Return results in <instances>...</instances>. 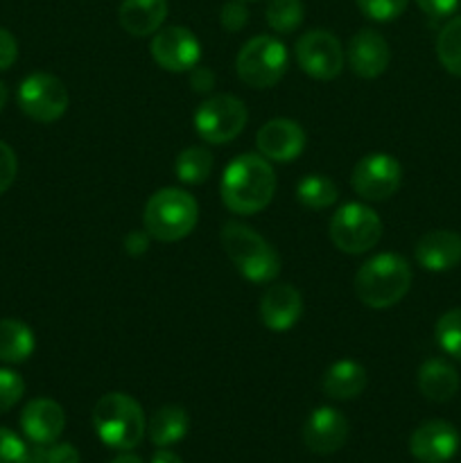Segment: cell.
Instances as JSON below:
<instances>
[{
    "instance_id": "obj_1",
    "label": "cell",
    "mask_w": 461,
    "mask_h": 463,
    "mask_svg": "<svg viewBox=\"0 0 461 463\" xmlns=\"http://www.w3.org/2000/svg\"><path fill=\"white\" fill-rule=\"evenodd\" d=\"M221 202L238 215H256L265 211L276 193V175L271 163L260 154H240L226 165L220 184Z\"/></svg>"
},
{
    "instance_id": "obj_2",
    "label": "cell",
    "mask_w": 461,
    "mask_h": 463,
    "mask_svg": "<svg viewBox=\"0 0 461 463\" xmlns=\"http://www.w3.org/2000/svg\"><path fill=\"white\" fill-rule=\"evenodd\" d=\"M411 288V267L398 253H378L355 274V294L371 310H384L407 297Z\"/></svg>"
},
{
    "instance_id": "obj_3",
    "label": "cell",
    "mask_w": 461,
    "mask_h": 463,
    "mask_svg": "<svg viewBox=\"0 0 461 463\" xmlns=\"http://www.w3.org/2000/svg\"><path fill=\"white\" fill-rule=\"evenodd\" d=\"M221 247L240 276L256 285L271 283L280 274V256L260 233L240 222H226Z\"/></svg>"
},
{
    "instance_id": "obj_4",
    "label": "cell",
    "mask_w": 461,
    "mask_h": 463,
    "mask_svg": "<svg viewBox=\"0 0 461 463\" xmlns=\"http://www.w3.org/2000/svg\"><path fill=\"white\" fill-rule=\"evenodd\" d=\"M93 428L113 450H134L145 437L147 420L138 401L127 393H107L93 407Z\"/></svg>"
},
{
    "instance_id": "obj_5",
    "label": "cell",
    "mask_w": 461,
    "mask_h": 463,
    "mask_svg": "<svg viewBox=\"0 0 461 463\" xmlns=\"http://www.w3.org/2000/svg\"><path fill=\"white\" fill-rule=\"evenodd\" d=\"M199 220V206L190 193L181 188L156 190L145 203V231L158 242H179L188 238Z\"/></svg>"
},
{
    "instance_id": "obj_6",
    "label": "cell",
    "mask_w": 461,
    "mask_h": 463,
    "mask_svg": "<svg viewBox=\"0 0 461 463\" xmlns=\"http://www.w3.org/2000/svg\"><path fill=\"white\" fill-rule=\"evenodd\" d=\"M287 48L276 36H253L235 59V71L240 80L251 89H271L287 72Z\"/></svg>"
},
{
    "instance_id": "obj_7",
    "label": "cell",
    "mask_w": 461,
    "mask_h": 463,
    "mask_svg": "<svg viewBox=\"0 0 461 463\" xmlns=\"http://www.w3.org/2000/svg\"><path fill=\"white\" fill-rule=\"evenodd\" d=\"M382 238V220L364 203H343L330 220V240L343 253H366Z\"/></svg>"
},
{
    "instance_id": "obj_8",
    "label": "cell",
    "mask_w": 461,
    "mask_h": 463,
    "mask_svg": "<svg viewBox=\"0 0 461 463\" xmlns=\"http://www.w3.org/2000/svg\"><path fill=\"white\" fill-rule=\"evenodd\" d=\"M249 111L235 95H212L199 104L194 113V129L199 138L211 145H224L238 138L247 127Z\"/></svg>"
},
{
    "instance_id": "obj_9",
    "label": "cell",
    "mask_w": 461,
    "mask_h": 463,
    "mask_svg": "<svg viewBox=\"0 0 461 463\" xmlns=\"http://www.w3.org/2000/svg\"><path fill=\"white\" fill-rule=\"evenodd\" d=\"M71 95L66 84L50 72H32L18 86V107L36 122L59 120L68 111Z\"/></svg>"
},
{
    "instance_id": "obj_10",
    "label": "cell",
    "mask_w": 461,
    "mask_h": 463,
    "mask_svg": "<svg viewBox=\"0 0 461 463\" xmlns=\"http://www.w3.org/2000/svg\"><path fill=\"white\" fill-rule=\"evenodd\" d=\"M402 167L391 154L373 152L366 154L353 167L351 185L366 202H384L393 197L400 188Z\"/></svg>"
},
{
    "instance_id": "obj_11",
    "label": "cell",
    "mask_w": 461,
    "mask_h": 463,
    "mask_svg": "<svg viewBox=\"0 0 461 463\" xmlns=\"http://www.w3.org/2000/svg\"><path fill=\"white\" fill-rule=\"evenodd\" d=\"M296 61L312 80H334L343 68L342 41L328 30L306 32L296 41Z\"/></svg>"
},
{
    "instance_id": "obj_12",
    "label": "cell",
    "mask_w": 461,
    "mask_h": 463,
    "mask_svg": "<svg viewBox=\"0 0 461 463\" xmlns=\"http://www.w3.org/2000/svg\"><path fill=\"white\" fill-rule=\"evenodd\" d=\"M152 59L167 72H190L199 66L202 43L197 36L183 25L161 27L149 43Z\"/></svg>"
},
{
    "instance_id": "obj_13",
    "label": "cell",
    "mask_w": 461,
    "mask_h": 463,
    "mask_svg": "<svg viewBox=\"0 0 461 463\" xmlns=\"http://www.w3.org/2000/svg\"><path fill=\"white\" fill-rule=\"evenodd\" d=\"M256 147L267 161L292 163L306 149V131L296 120L274 118L258 129Z\"/></svg>"
},
{
    "instance_id": "obj_14",
    "label": "cell",
    "mask_w": 461,
    "mask_h": 463,
    "mask_svg": "<svg viewBox=\"0 0 461 463\" xmlns=\"http://www.w3.org/2000/svg\"><path fill=\"white\" fill-rule=\"evenodd\" d=\"M303 443L315 455H333L348 439V420L333 407H319L303 423Z\"/></svg>"
},
{
    "instance_id": "obj_15",
    "label": "cell",
    "mask_w": 461,
    "mask_h": 463,
    "mask_svg": "<svg viewBox=\"0 0 461 463\" xmlns=\"http://www.w3.org/2000/svg\"><path fill=\"white\" fill-rule=\"evenodd\" d=\"M459 450V432L447 420H428L409 437V452L420 463H446Z\"/></svg>"
},
{
    "instance_id": "obj_16",
    "label": "cell",
    "mask_w": 461,
    "mask_h": 463,
    "mask_svg": "<svg viewBox=\"0 0 461 463\" xmlns=\"http://www.w3.org/2000/svg\"><path fill=\"white\" fill-rule=\"evenodd\" d=\"M348 66L362 80H375L382 75L391 61V50H389L387 39L375 30H360L353 34L348 43Z\"/></svg>"
},
{
    "instance_id": "obj_17",
    "label": "cell",
    "mask_w": 461,
    "mask_h": 463,
    "mask_svg": "<svg viewBox=\"0 0 461 463\" xmlns=\"http://www.w3.org/2000/svg\"><path fill=\"white\" fill-rule=\"evenodd\" d=\"M21 428L34 446H50L61 437L66 428V411L57 401L34 398L21 414Z\"/></svg>"
},
{
    "instance_id": "obj_18",
    "label": "cell",
    "mask_w": 461,
    "mask_h": 463,
    "mask_svg": "<svg viewBox=\"0 0 461 463\" xmlns=\"http://www.w3.org/2000/svg\"><path fill=\"white\" fill-rule=\"evenodd\" d=\"M303 315V297L294 285H271L260 298V319L265 328L285 333L298 324Z\"/></svg>"
},
{
    "instance_id": "obj_19",
    "label": "cell",
    "mask_w": 461,
    "mask_h": 463,
    "mask_svg": "<svg viewBox=\"0 0 461 463\" xmlns=\"http://www.w3.org/2000/svg\"><path fill=\"white\" fill-rule=\"evenodd\" d=\"M414 256L423 269L434 274L455 269L461 262V235L447 229L429 231L416 242Z\"/></svg>"
},
{
    "instance_id": "obj_20",
    "label": "cell",
    "mask_w": 461,
    "mask_h": 463,
    "mask_svg": "<svg viewBox=\"0 0 461 463\" xmlns=\"http://www.w3.org/2000/svg\"><path fill=\"white\" fill-rule=\"evenodd\" d=\"M167 18V0H122L118 21L131 36L156 34Z\"/></svg>"
},
{
    "instance_id": "obj_21",
    "label": "cell",
    "mask_w": 461,
    "mask_h": 463,
    "mask_svg": "<svg viewBox=\"0 0 461 463\" xmlns=\"http://www.w3.org/2000/svg\"><path fill=\"white\" fill-rule=\"evenodd\" d=\"M459 373L450 362L441 357H429L419 369V389L428 401L447 402L459 392Z\"/></svg>"
},
{
    "instance_id": "obj_22",
    "label": "cell",
    "mask_w": 461,
    "mask_h": 463,
    "mask_svg": "<svg viewBox=\"0 0 461 463\" xmlns=\"http://www.w3.org/2000/svg\"><path fill=\"white\" fill-rule=\"evenodd\" d=\"M321 389L333 401H351L366 389V369L353 360H339L321 380Z\"/></svg>"
},
{
    "instance_id": "obj_23",
    "label": "cell",
    "mask_w": 461,
    "mask_h": 463,
    "mask_svg": "<svg viewBox=\"0 0 461 463\" xmlns=\"http://www.w3.org/2000/svg\"><path fill=\"white\" fill-rule=\"evenodd\" d=\"M190 430V416L179 405H163L152 414L147 423L149 439L154 446L170 448L174 443L183 441Z\"/></svg>"
},
{
    "instance_id": "obj_24",
    "label": "cell",
    "mask_w": 461,
    "mask_h": 463,
    "mask_svg": "<svg viewBox=\"0 0 461 463\" xmlns=\"http://www.w3.org/2000/svg\"><path fill=\"white\" fill-rule=\"evenodd\" d=\"M34 333L18 319H0V360L21 364L34 353Z\"/></svg>"
},
{
    "instance_id": "obj_25",
    "label": "cell",
    "mask_w": 461,
    "mask_h": 463,
    "mask_svg": "<svg viewBox=\"0 0 461 463\" xmlns=\"http://www.w3.org/2000/svg\"><path fill=\"white\" fill-rule=\"evenodd\" d=\"M296 199L301 206L310 208V211H325V208L337 203L339 188L334 185L333 179H328V176L307 175L306 179L298 181Z\"/></svg>"
},
{
    "instance_id": "obj_26",
    "label": "cell",
    "mask_w": 461,
    "mask_h": 463,
    "mask_svg": "<svg viewBox=\"0 0 461 463\" xmlns=\"http://www.w3.org/2000/svg\"><path fill=\"white\" fill-rule=\"evenodd\" d=\"M174 172L181 184L199 185L211 176L212 154L206 147H188L176 156Z\"/></svg>"
},
{
    "instance_id": "obj_27",
    "label": "cell",
    "mask_w": 461,
    "mask_h": 463,
    "mask_svg": "<svg viewBox=\"0 0 461 463\" xmlns=\"http://www.w3.org/2000/svg\"><path fill=\"white\" fill-rule=\"evenodd\" d=\"M437 54L441 66L450 75L461 77V16L452 18L441 27L437 39Z\"/></svg>"
},
{
    "instance_id": "obj_28",
    "label": "cell",
    "mask_w": 461,
    "mask_h": 463,
    "mask_svg": "<svg viewBox=\"0 0 461 463\" xmlns=\"http://www.w3.org/2000/svg\"><path fill=\"white\" fill-rule=\"evenodd\" d=\"M267 25L278 34H289L298 30L306 18V5L303 0H269L265 9Z\"/></svg>"
},
{
    "instance_id": "obj_29",
    "label": "cell",
    "mask_w": 461,
    "mask_h": 463,
    "mask_svg": "<svg viewBox=\"0 0 461 463\" xmlns=\"http://www.w3.org/2000/svg\"><path fill=\"white\" fill-rule=\"evenodd\" d=\"M434 335L443 353L461 362V307L447 310L446 315L438 317Z\"/></svg>"
},
{
    "instance_id": "obj_30",
    "label": "cell",
    "mask_w": 461,
    "mask_h": 463,
    "mask_svg": "<svg viewBox=\"0 0 461 463\" xmlns=\"http://www.w3.org/2000/svg\"><path fill=\"white\" fill-rule=\"evenodd\" d=\"M366 18L378 23H389L405 14L409 0H355Z\"/></svg>"
},
{
    "instance_id": "obj_31",
    "label": "cell",
    "mask_w": 461,
    "mask_h": 463,
    "mask_svg": "<svg viewBox=\"0 0 461 463\" xmlns=\"http://www.w3.org/2000/svg\"><path fill=\"white\" fill-rule=\"evenodd\" d=\"M80 452L71 443H50V446H36L30 450L27 463H80Z\"/></svg>"
},
{
    "instance_id": "obj_32",
    "label": "cell",
    "mask_w": 461,
    "mask_h": 463,
    "mask_svg": "<svg viewBox=\"0 0 461 463\" xmlns=\"http://www.w3.org/2000/svg\"><path fill=\"white\" fill-rule=\"evenodd\" d=\"M25 393V383L12 369H0V414L12 410Z\"/></svg>"
},
{
    "instance_id": "obj_33",
    "label": "cell",
    "mask_w": 461,
    "mask_h": 463,
    "mask_svg": "<svg viewBox=\"0 0 461 463\" xmlns=\"http://www.w3.org/2000/svg\"><path fill=\"white\" fill-rule=\"evenodd\" d=\"M30 448L7 428H0V463H27Z\"/></svg>"
},
{
    "instance_id": "obj_34",
    "label": "cell",
    "mask_w": 461,
    "mask_h": 463,
    "mask_svg": "<svg viewBox=\"0 0 461 463\" xmlns=\"http://www.w3.org/2000/svg\"><path fill=\"white\" fill-rule=\"evenodd\" d=\"M220 21L226 32H240L247 25L249 9L244 7L242 0H229V3H224V7H221Z\"/></svg>"
},
{
    "instance_id": "obj_35",
    "label": "cell",
    "mask_w": 461,
    "mask_h": 463,
    "mask_svg": "<svg viewBox=\"0 0 461 463\" xmlns=\"http://www.w3.org/2000/svg\"><path fill=\"white\" fill-rule=\"evenodd\" d=\"M16 172H18L16 152H14L7 143L0 140V194H3L5 190H9V185H12L14 179H16Z\"/></svg>"
},
{
    "instance_id": "obj_36",
    "label": "cell",
    "mask_w": 461,
    "mask_h": 463,
    "mask_svg": "<svg viewBox=\"0 0 461 463\" xmlns=\"http://www.w3.org/2000/svg\"><path fill=\"white\" fill-rule=\"evenodd\" d=\"M18 57V43L14 34L5 27H0V71H7L14 66Z\"/></svg>"
},
{
    "instance_id": "obj_37",
    "label": "cell",
    "mask_w": 461,
    "mask_h": 463,
    "mask_svg": "<svg viewBox=\"0 0 461 463\" xmlns=\"http://www.w3.org/2000/svg\"><path fill=\"white\" fill-rule=\"evenodd\" d=\"M456 3H459V0H416V5H419L429 18L450 16L456 9Z\"/></svg>"
},
{
    "instance_id": "obj_38",
    "label": "cell",
    "mask_w": 461,
    "mask_h": 463,
    "mask_svg": "<svg viewBox=\"0 0 461 463\" xmlns=\"http://www.w3.org/2000/svg\"><path fill=\"white\" fill-rule=\"evenodd\" d=\"M190 84H193L194 93H208V90L215 86V75H212L208 68L194 66L193 71H190Z\"/></svg>"
},
{
    "instance_id": "obj_39",
    "label": "cell",
    "mask_w": 461,
    "mask_h": 463,
    "mask_svg": "<svg viewBox=\"0 0 461 463\" xmlns=\"http://www.w3.org/2000/svg\"><path fill=\"white\" fill-rule=\"evenodd\" d=\"M149 240H152V235H149L147 231H131L125 238L127 253H129V256H143L149 249Z\"/></svg>"
},
{
    "instance_id": "obj_40",
    "label": "cell",
    "mask_w": 461,
    "mask_h": 463,
    "mask_svg": "<svg viewBox=\"0 0 461 463\" xmlns=\"http://www.w3.org/2000/svg\"><path fill=\"white\" fill-rule=\"evenodd\" d=\"M152 463H183V461H181L179 457L174 455V452H170V450H158L156 455H154Z\"/></svg>"
},
{
    "instance_id": "obj_41",
    "label": "cell",
    "mask_w": 461,
    "mask_h": 463,
    "mask_svg": "<svg viewBox=\"0 0 461 463\" xmlns=\"http://www.w3.org/2000/svg\"><path fill=\"white\" fill-rule=\"evenodd\" d=\"M111 463H143V459L136 455H120V457H116Z\"/></svg>"
},
{
    "instance_id": "obj_42",
    "label": "cell",
    "mask_w": 461,
    "mask_h": 463,
    "mask_svg": "<svg viewBox=\"0 0 461 463\" xmlns=\"http://www.w3.org/2000/svg\"><path fill=\"white\" fill-rule=\"evenodd\" d=\"M5 104H7V89H5V84L0 81V111H3Z\"/></svg>"
}]
</instances>
